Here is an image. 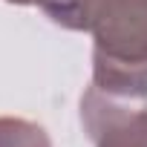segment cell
<instances>
[{
	"instance_id": "6da1fadb",
	"label": "cell",
	"mask_w": 147,
	"mask_h": 147,
	"mask_svg": "<svg viewBox=\"0 0 147 147\" xmlns=\"http://www.w3.org/2000/svg\"><path fill=\"white\" fill-rule=\"evenodd\" d=\"M58 26L92 35V84L101 92L147 98V0H72Z\"/></svg>"
},
{
	"instance_id": "7a4b0ae2",
	"label": "cell",
	"mask_w": 147,
	"mask_h": 147,
	"mask_svg": "<svg viewBox=\"0 0 147 147\" xmlns=\"http://www.w3.org/2000/svg\"><path fill=\"white\" fill-rule=\"evenodd\" d=\"M81 124L92 147H147V107L107 95L95 84L81 98Z\"/></svg>"
},
{
	"instance_id": "3957f363",
	"label": "cell",
	"mask_w": 147,
	"mask_h": 147,
	"mask_svg": "<svg viewBox=\"0 0 147 147\" xmlns=\"http://www.w3.org/2000/svg\"><path fill=\"white\" fill-rule=\"evenodd\" d=\"M0 147H52V141L35 121L0 115Z\"/></svg>"
},
{
	"instance_id": "277c9868",
	"label": "cell",
	"mask_w": 147,
	"mask_h": 147,
	"mask_svg": "<svg viewBox=\"0 0 147 147\" xmlns=\"http://www.w3.org/2000/svg\"><path fill=\"white\" fill-rule=\"evenodd\" d=\"M6 3H18V6H32V3H38V6L58 23V18L66 12V6L72 3V0H6Z\"/></svg>"
}]
</instances>
